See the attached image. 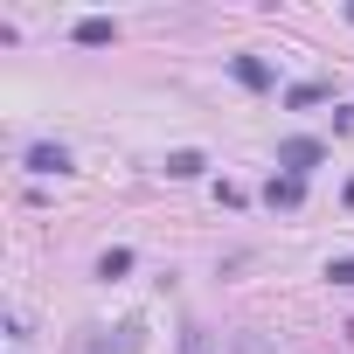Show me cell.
<instances>
[{
    "label": "cell",
    "instance_id": "6da1fadb",
    "mask_svg": "<svg viewBox=\"0 0 354 354\" xmlns=\"http://www.w3.org/2000/svg\"><path fill=\"white\" fill-rule=\"evenodd\" d=\"M319 160H326V146H319V139H306V132H299V139H278V167H285V174H299V181H306Z\"/></svg>",
    "mask_w": 354,
    "mask_h": 354
},
{
    "label": "cell",
    "instance_id": "7a4b0ae2",
    "mask_svg": "<svg viewBox=\"0 0 354 354\" xmlns=\"http://www.w3.org/2000/svg\"><path fill=\"white\" fill-rule=\"evenodd\" d=\"M70 35H77V49H111V42H118V21H104V15H84Z\"/></svg>",
    "mask_w": 354,
    "mask_h": 354
},
{
    "label": "cell",
    "instance_id": "3957f363",
    "mask_svg": "<svg viewBox=\"0 0 354 354\" xmlns=\"http://www.w3.org/2000/svg\"><path fill=\"white\" fill-rule=\"evenodd\" d=\"M230 77H236L243 91H271V63H264V56H230Z\"/></svg>",
    "mask_w": 354,
    "mask_h": 354
},
{
    "label": "cell",
    "instance_id": "277c9868",
    "mask_svg": "<svg viewBox=\"0 0 354 354\" xmlns=\"http://www.w3.org/2000/svg\"><path fill=\"white\" fill-rule=\"evenodd\" d=\"M264 202H271V209H299V202H306V181H299V174H271Z\"/></svg>",
    "mask_w": 354,
    "mask_h": 354
},
{
    "label": "cell",
    "instance_id": "5b68a950",
    "mask_svg": "<svg viewBox=\"0 0 354 354\" xmlns=\"http://www.w3.org/2000/svg\"><path fill=\"white\" fill-rule=\"evenodd\" d=\"M28 174H70V153L42 139V146H28Z\"/></svg>",
    "mask_w": 354,
    "mask_h": 354
},
{
    "label": "cell",
    "instance_id": "8992f818",
    "mask_svg": "<svg viewBox=\"0 0 354 354\" xmlns=\"http://www.w3.org/2000/svg\"><path fill=\"white\" fill-rule=\"evenodd\" d=\"M202 167H209V160H202L195 146H181V153H167V181H195Z\"/></svg>",
    "mask_w": 354,
    "mask_h": 354
},
{
    "label": "cell",
    "instance_id": "52a82bcc",
    "mask_svg": "<svg viewBox=\"0 0 354 354\" xmlns=\"http://www.w3.org/2000/svg\"><path fill=\"white\" fill-rule=\"evenodd\" d=\"M326 97H333V84H292V91H285V104H292V111H306V104H326Z\"/></svg>",
    "mask_w": 354,
    "mask_h": 354
},
{
    "label": "cell",
    "instance_id": "ba28073f",
    "mask_svg": "<svg viewBox=\"0 0 354 354\" xmlns=\"http://www.w3.org/2000/svg\"><path fill=\"white\" fill-rule=\"evenodd\" d=\"M125 271H132V250H125V243H111V250L97 257V278H125Z\"/></svg>",
    "mask_w": 354,
    "mask_h": 354
},
{
    "label": "cell",
    "instance_id": "9c48e42d",
    "mask_svg": "<svg viewBox=\"0 0 354 354\" xmlns=\"http://www.w3.org/2000/svg\"><path fill=\"white\" fill-rule=\"evenodd\" d=\"M326 278H333V285H354V257H333V264H326Z\"/></svg>",
    "mask_w": 354,
    "mask_h": 354
},
{
    "label": "cell",
    "instance_id": "30bf717a",
    "mask_svg": "<svg viewBox=\"0 0 354 354\" xmlns=\"http://www.w3.org/2000/svg\"><path fill=\"white\" fill-rule=\"evenodd\" d=\"M347 209H354V181H347Z\"/></svg>",
    "mask_w": 354,
    "mask_h": 354
},
{
    "label": "cell",
    "instance_id": "8fae6325",
    "mask_svg": "<svg viewBox=\"0 0 354 354\" xmlns=\"http://www.w3.org/2000/svg\"><path fill=\"white\" fill-rule=\"evenodd\" d=\"M347 21H354V8H347Z\"/></svg>",
    "mask_w": 354,
    "mask_h": 354
}]
</instances>
